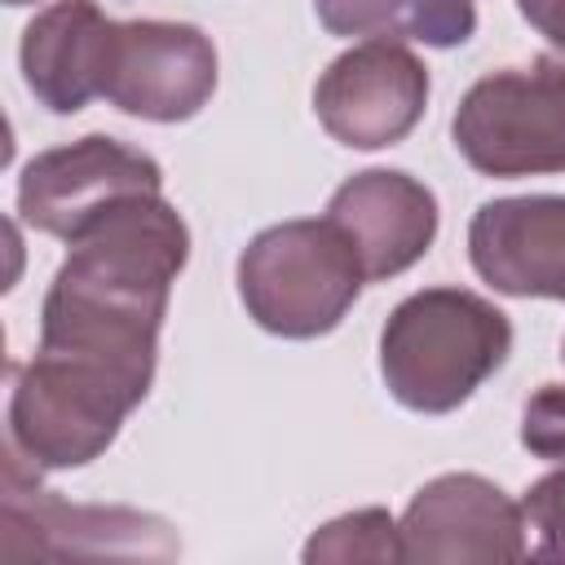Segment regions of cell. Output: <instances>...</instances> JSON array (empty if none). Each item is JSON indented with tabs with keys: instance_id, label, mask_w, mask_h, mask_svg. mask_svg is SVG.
Returning <instances> with one entry per match:
<instances>
[{
	"instance_id": "6da1fadb",
	"label": "cell",
	"mask_w": 565,
	"mask_h": 565,
	"mask_svg": "<svg viewBox=\"0 0 565 565\" xmlns=\"http://www.w3.org/2000/svg\"><path fill=\"white\" fill-rule=\"evenodd\" d=\"M185 260L190 230L163 194L115 207L57 265L35 353L106 380L141 406L154 380L168 291Z\"/></svg>"
},
{
	"instance_id": "7a4b0ae2",
	"label": "cell",
	"mask_w": 565,
	"mask_h": 565,
	"mask_svg": "<svg viewBox=\"0 0 565 565\" xmlns=\"http://www.w3.org/2000/svg\"><path fill=\"white\" fill-rule=\"evenodd\" d=\"M512 349V322L486 296L428 287L406 296L380 331V375L388 393L419 415L463 406Z\"/></svg>"
},
{
	"instance_id": "3957f363",
	"label": "cell",
	"mask_w": 565,
	"mask_h": 565,
	"mask_svg": "<svg viewBox=\"0 0 565 565\" xmlns=\"http://www.w3.org/2000/svg\"><path fill=\"white\" fill-rule=\"evenodd\" d=\"M362 282V260L331 216L269 225L238 256V296L247 313L282 340H313L340 327Z\"/></svg>"
},
{
	"instance_id": "277c9868",
	"label": "cell",
	"mask_w": 565,
	"mask_h": 565,
	"mask_svg": "<svg viewBox=\"0 0 565 565\" xmlns=\"http://www.w3.org/2000/svg\"><path fill=\"white\" fill-rule=\"evenodd\" d=\"M455 150L486 177L565 172V62L534 57L481 75L455 119Z\"/></svg>"
},
{
	"instance_id": "5b68a950",
	"label": "cell",
	"mask_w": 565,
	"mask_h": 565,
	"mask_svg": "<svg viewBox=\"0 0 565 565\" xmlns=\"http://www.w3.org/2000/svg\"><path fill=\"white\" fill-rule=\"evenodd\" d=\"M132 411L119 388L35 353L13 371L9 455L35 477L44 468H84L115 441Z\"/></svg>"
},
{
	"instance_id": "8992f818",
	"label": "cell",
	"mask_w": 565,
	"mask_h": 565,
	"mask_svg": "<svg viewBox=\"0 0 565 565\" xmlns=\"http://www.w3.org/2000/svg\"><path fill=\"white\" fill-rule=\"evenodd\" d=\"M146 194H163V168L102 132L35 154L18 177L22 221L62 243L84 238L115 207Z\"/></svg>"
},
{
	"instance_id": "52a82bcc",
	"label": "cell",
	"mask_w": 565,
	"mask_h": 565,
	"mask_svg": "<svg viewBox=\"0 0 565 565\" xmlns=\"http://www.w3.org/2000/svg\"><path fill=\"white\" fill-rule=\"evenodd\" d=\"M216 88V49L190 22H110L102 57V97L150 124H181Z\"/></svg>"
},
{
	"instance_id": "ba28073f",
	"label": "cell",
	"mask_w": 565,
	"mask_h": 565,
	"mask_svg": "<svg viewBox=\"0 0 565 565\" xmlns=\"http://www.w3.org/2000/svg\"><path fill=\"white\" fill-rule=\"evenodd\" d=\"M428 106V66L397 40H362L340 53L318 88L313 110L322 128L349 150L397 146Z\"/></svg>"
},
{
	"instance_id": "9c48e42d",
	"label": "cell",
	"mask_w": 565,
	"mask_h": 565,
	"mask_svg": "<svg viewBox=\"0 0 565 565\" xmlns=\"http://www.w3.org/2000/svg\"><path fill=\"white\" fill-rule=\"evenodd\" d=\"M402 561L477 565L525 556V508L477 472H446L415 490L402 516Z\"/></svg>"
},
{
	"instance_id": "30bf717a",
	"label": "cell",
	"mask_w": 565,
	"mask_h": 565,
	"mask_svg": "<svg viewBox=\"0 0 565 565\" xmlns=\"http://www.w3.org/2000/svg\"><path fill=\"white\" fill-rule=\"evenodd\" d=\"M0 556L26 561V556H141V561H168L181 552L168 521L132 508H84L66 503L40 486L22 490V481L4 486V512H0Z\"/></svg>"
},
{
	"instance_id": "8fae6325",
	"label": "cell",
	"mask_w": 565,
	"mask_h": 565,
	"mask_svg": "<svg viewBox=\"0 0 565 565\" xmlns=\"http://www.w3.org/2000/svg\"><path fill=\"white\" fill-rule=\"evenodd\" d=\"M468 256L503 296L565 300V194L481 203L468 225Z\"/></svg>"
},
{
	"instance_id": "7c38bea8",
	"label": "cell",
	"mask_w": 565,
	"mask_h": 565,
	"mask_svg": "<svg viewBox=\"0 0 565 565\" xmlns=\"http://www.w3.org/2000/svg\"><path fill=\"white\" fill-rule=\"evenodd\" d=\"M327 216L349 234L366 282L411 269L437 238V199L424 181L397 168L353 172L327 203Z\"/></svg>"
},
{
	"instance_id": "4fadbf2b",
	"label": "cell",
	"mask_w": 565,
	"mask_h": 565,
	"mask_svg": "<svg viewBox=\"0 0 565 565\" xmlns=\"http://www.w3.org/2000/svg\"><path fill=\"white\" fill-rule=\"evenodd\" d=\"M110 18L93 0H57L22 31V79L53 115H75L102 97Z\"/></svg>"
},
{
	"instance_id": "5bb4252c",
	"label": "cell",
	"mask_w": 565,
	"mask_h": 565,
	"mask_svg": "<svg viewBox=\"0 0 565 565\" xmlns=\"http://www.w3.org/2000/svg\"><path fill=\"white\" fill-rule=\"evenodd\" d=\"M313 9L331 35L455 49L477 31V0H313Z\"/></svg>"
},
{
	"instance_id": "9a60e30c",
	"label": "cell",
	"mask_w": 565,
	"mask_h": 565,
	"mask_svg": "<svg viewBox=\"0 0 565 565\" xmlns=\"http://www.w3.org/2000/svg\"><path fill=\"white\" fill-rule=\"evenodd\" d=\"M305 561H402V530L384 508H358L313 530V539L305 543Z\"/></svg>"
},
{
	"instance_id": "2e32d148",
	"label": "cell",
	"mask_w": 565,
	"mask_h": 565,
	"mask_svg": "<svg viewBox=\"0 0 565 565\" xmlns=\"http://www.w3.org/2000/svg\"><path fill=\"white\" fill-rule=\"evenodd\" d=\"M521 446L539 459H565V384H543L521 415Z\"/></svg>"
},
{
	"instance_id": "e0dca14e",
	"label": "cell",
	"mask_w": 565,
	"mask_h": 565,
	"mask_svg": "<svg viewBox=\"0 0 565 565\" xmlns=\"http://www.w3.org/2000/svg\"><path fill=\"white\" fill-rule=\"evenodd\" d=\"M521 508H525V516L539 534V552L565 561V459H561L556 472H547L530 486Z\"/></svg>"
},
{
	"instance_id": "ac0fdd59",
	"label": "cell",
	"mask_w": 565,
	"mask_h": 565,
	"mask_svg": "<svg viewBox=\"0 0 565 565\" xmlns=\"http://www.w3.org/2000/svg\"><path fill=\"white\" fill-rule=\"evenodd\" d=\"M516 9L547 44L565 53V0H516Z\"/></svg>"
},
{
	"instance_id": "d6986e66",
	"label": "cell",
	"mask_w": 565,
	"mask_h": 565,
	"mask_svg": "<svg viewBox=\"0 0 565 565\" xmlns=\"http://www.w3.org/2000/svg\"><path fill=\"white\" fill-rule=\"evenodd\" d=\"M4 4H13V9H18V4H35V0H4Z\"/></svg>"
}]
</instances>
